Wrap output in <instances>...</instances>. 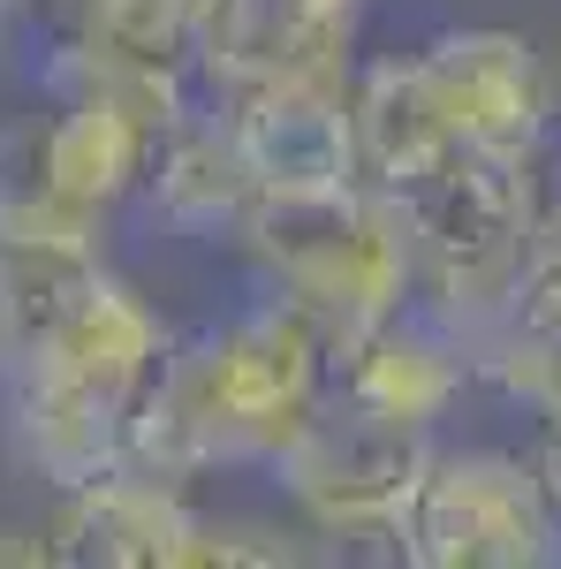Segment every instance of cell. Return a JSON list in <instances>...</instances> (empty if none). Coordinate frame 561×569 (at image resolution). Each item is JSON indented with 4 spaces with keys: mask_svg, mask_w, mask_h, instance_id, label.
Returning <instances> with one entry per match:
<instances>
[{
    "mask_svg": "<svg viewBox=\"0 0 561 569\" xmlns=\"http://www.w3.org/2000/svg\"><path fill=\"white\" fill-rule=\"evenodd\" d=\"M0 243H69V251H99V213L69 206L61 182L46 176L39 114L0 130Z\"/></svg>",
    "mask_w": 561,
    "mask_h": 569,
    "instance_id": "2e32d148",
    "label": "cell"
},
{
    "mask_svg": "<svg viewBox=\"0 0 561 569\" xmlns=\"http://www.w3.org/2000/svg\"><path fill=\"white\" fill-rule=\"evenodd\" d=\"M16 8H23V0H0V16H16Z\"/></svg>",
    "mask_w": 561,
    "mask_h": 569,
    "instance_id": "7402d4cb",
    "label": "cell"
},
{
    "mask_svg": "<svg viewBox=\"0 0 561 569\" xmlns=\"http://www.w3.org/2000/svg\"><path fill=\"white\" fill-rule=\"evenodd\" d=\"M402 228H410V266H418V305L471 350L501 335L517 311L523 251L539 220V160H509L485 144H448L425 176L388 190Z\"/></svg>",
    "mask_w": 561,
    "mask_h": 569,
    "instance_id": "7a4b0ae2",
    "label": "cell"
},
{
    "mask_svg": "<svg viewBox=\"0 0 561 569\" xmlns=\"http://www.w3.org/2000/svg\"><path fill=\"white\" fill-rule=\"evenodd\" d=\"M517 327H561V190L539 198L531 220V251H523V281H517ZM501 319V327H509Z\"/></svg>",
    "mask_w": 561,
    "mask_h": 569,
    "instance_id": "d6986e66",
    "label": "cell"
},
{
    "mask_svg": "<svg viewBox=\"0 0 561 569\" xmlns=\"http://www.w3.org/2000/svg\"><path fill=\"white\" fill-rule=\"evenodd\" d=\"M77 39L122 53L144 69H198V23L206 0H69Z\"/></svg>",
    "mask_w": 561,
    "mask_h": 569,
    "instance_id": "e0dca14e",
    "label": "cell"
},
{
    "mask_svg": "<svg viewBox=\"0 0 561 569\" xmlns=\"http://www.w3.org/2000/svg\"><path fill=\"white\" fill-rule=\"evenodd\" d=\"M394 555L410 569H547L561 562V509L539 456H501V448H463L432 456L402 525Z\"/></svg>",
    "mask_w": 561,
    "mask_h": 569,
    "instance_id": "277c9868",
    "label": "cell"
},
{
    "mask_svg": "<svg viewBox=\"0 0 561 569\" xmlns=\"http://www.w3.org/2000/svg\"><path fill=\"white\" fill-rule=\"evenodd\" d=\"M152 206L168 228L182 236H243V213H251V198H259V182L243 168V152L228 144V122H206V114H190L182 130L160 137V152H152Z\"/></svg>",
    "mask_w": 561,
    "mask_h": 569,
    "instance_id": "5bb4252c",
    "label": "cell"
},
{
    "mask_svg": "<svg viewBox=\"0 0 561 569\" xmlns=\"http://www.w3.org/2000/svg\"><path fill=\"white\" fill-rule=\"evenodd\" d=\"M228 144L259 190H334L357 182V122L342 77H289V84L228 91Z\"/></svg>",
    "mask_w": 561,
    "mask_h": 569,
    "instance_id": "52a82bcc",
    "label": "cell"
},
{
    "mask_svg": "<svg viewBox=\"0 0 561 569\" xmlns=\"http://www.w3.org/2000/svg\"><path fill=\"white\" fill-rule=\"evenodd\" d=\"M425 463H432L425 426L380 418V410H364V402L327 388V402L273 456V479H281V493L311 525L334 531V539H394Z\"/></svg>",
    "mask_w": 561,
    "mask_h": 569,
    "instance_id": "5b68a950",
    "label": "cell"
},
{
    "mask_svg": "<svg viewBox=\"0 0 561 569\" xmlns=\"http://www.w3.org/2000/svg\"><path fill=\"white\" fill-rule=\"evenodd\" d=\"M349 122H357V176L372 182V190H402L410 176H425L448 144H463V137L448 130L418 53L364 61L357 84H349Z\"/></svg>",
    "mask_w": 561,
    "mask_h": 569,
    "instance_id": "7c38bea8",
    "label": "cell"
},
{
    "mask_svg": "<svg viewBox=\"0 0 561 569\" xmlns=\"http://www.w3.org/2000/svg\"><path fill=\"white\" fill-rule=\"evenodd\" d=\"M334 388V342L281 289L174 342L130 410V463L190 486L213 463H273Z\"/></svg>",
    "mask_w": 561,
    "mask_h": 569,
    "instance_id": "6da1fadb",
    "label": "cell"
},
{
    "mask_svg": "<svg viewBox=\"0 0 561 569\" xmlns=\"http://www.w3.org/2000/svg\"><path fill=\"white\" fill-rule=\"evenodd\" d=\"M478 372L493 380V388L523 402V410H539L547 426H561V327H501L485 350H478Z\"/></svg>",
    "mask_w": 561,
    "mask_h": 569,
    "instance_id": "ac0fdd59",
    "label": "cell"
},
{
    "mask_svg": "<svg viewBox=\"0 0 561 569\" xmlns=\"http://www.w3.org/2000/svg\"><path fill=\"white\" fill-rule=\"evenodd\" d=\"M198 539H206V517L182 501V486L152 479L137 463L91 486H69L61 517L46 531L53 562H107V569H190Z\"/></svg>",
    "mask_w": 561,
    "mask_h": 569,
    "instance_id": "9c48e42d",
    "label": "cell"
},
{
    "mask_svg": "<svg viewBox=\"0 0 561 569\" xmlns=\"http://www.w3.org/2000/svg\"><path fill=\"white\" fill-rule=\"evenodd\" d=\"M99 251L69 243H0V372L23 365L46 335L69 319V305L91 289Z\"/></svg>",
    "mask_w": 561,
    "mask_h": 569,
    "instance_id": "9a60e30c",
    "label": "cell"
},
{
    "mask_svg": "<svg viewBox=\"0 0 561 569\" xmlns=\"http://www.w3.org/2000/svg\"><path fill=\"white\" fill-rule=\"evenodd\" d=\"M39 152H46V176L61 182V198L107 220L152 176L160 130L130 107H114V99H61V114L39 122Z\"/></svg>",
    "mask_w": 561,
    "mask_h": 569,
    "instance_id": "4fadbf2b",
    "label": "cell"
},
{
    "mask_svg": "<svg viewBox=\"0 0 561 569\" xmlns=\"http://www.w3.org/2000/svg\"><path fill=\"white\" fill-rule=\"evenodd\" d=\"M539 479H547V493H554V509H561V426H547V448H539Z\"/></svg>",
    "mask_w": 561,
    "mask_h": 569,
    "instance_id": "44dd1931",
    "label": "cell"
},
{
    "mask_svg": "<svg viewBox=\"0 0 561 569\" xmlns=\"http://www.w3.org/2000/svg\"><path fill=\"white\" fill-rule=\"evenodd\" d=\"M418 61H425V84L463 144L509 152V160L547 152L554 77H547L531 39H517V31H440V39L418 46Z\"/></svg>",
    "mask_w": 561,
    "mask_h": 569,
    "instance_id": "8992f818",
    "label": "cell"
},
{
    "mask_svg": "<svg viewBox=\"0 0 561 569\" xmlns=\"http://www.w3.org/2000/svg\"><path fill=\"white\" fill-rule=\"evenodd\" d=\"M357 39V0H206L198 69L220 91L342 77Z\"/></svg>",
    "mask_w": 561,
    "mask_h": 569,
    "instance_id": "ba28073f",
    "label": "cell"
},
{
    "mask_svg": "<svg viewBox=\"0 0 561 569\" xmlns=\"http://www.w3.org/2000/svg\"><path fill=\"white\" fill-rule=\"evenodd\" d=\"M130 410L137 402L84 388V380H61V372L8 380V433L23 448V463H39L61 493L130 463Z\"/></svg>",
    "mask_w": 561,
    "mask_h": 569,
    "instance_id": "8fae6325",
    "label": "cell"
},
{
    "mask_svg": "<svg viewBox=\"0 0 561 569\" xmlns=\"http://www.w3.org/2000/svg\"><path fill=\"white\" fill-rule=\"evenodd\" d=\"M471 372H478L471 350L418 297L380 311L349 342H334V395L380 410V418H402V426H425V433H432V418L455 410V395H463Z\"/></svg>",
    "mask_w": 561,
    "mask_h": 569,
    "instance_id": "30bf717a",
    "label": "cell"
},
{
    "mask_svg": "<svg viewBox=\"0 0 561 569\" xmlns=\"http://www.w3.org/2000/svg\"><path fill=\"white\" fill-rule=\"evenodd\" d=\"M236 243L289 305L327 327V342H349L380 311L418 297L410 228L388 190H372L364 176L334 190H259Z\"/></svg>",
    "mask_w": 561,
    "mask_h": 569,
    "instance_id": "3957f363",
    "label": "cell"
},
{
    "mask_svg": "<svg viewBox=\"0 0 561 569\" xmlns=\"http://www.w3.org/2000/svg\"><path fill=\"white\" fill-rule=\"evenodd\" d=\"M0 562H53V547L31 539V531H8V525H0Z\"/></svg>",
    "mask_w": 561,
    "mask_h": 569,
    "instance_id": "ffe728a7",
    "label": "cell"
}]
</instances>
